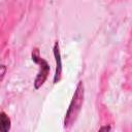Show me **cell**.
<instances>
[{
    "label": "cell",
    "mask_w": 132,
    "mask_h": 132,
    "mask_svg": "<svg viewBox=\"0 0 132 132\" xmlns=\"http://www.w3.org/2000/svg\"><path fill=\"white\" fill-rule=\"evenodd\" d=\"M99 130L100 131H109L110 130V127L109 126H104V127H101Z\"/></svg>",
    "instance_id": "cell-5"
},
{
    "label": "cell",
    "mask_w": 132,
    "mask_h": 132,
    "mask_svg": "<svg viewBox=\"0 0 132 132\" xmlns=\"http://www.w3.org/2000/svg\"><path fill=\"white\" fill-rule=\"evenodd\" d=\"M11 122H10V119L9 117L4 112V111H1L0 113V130L2 132H8L10 130V125Z\"/></svg>",
    "instance_id": "cell-4"
},
{
    "label": "cell",
    "mask_w": 132,
    "mask_h": 132,
    "mask_svg": "<svg viewBox=\"0 0 132 132\" xmlns=\"http://www.w3.org/2000/svg\"><path fill=\"white\" fill-rule=\"evenodd\" d=\"M31 58L35 63H37L39 65V72H38V74H37V76H36V78L34 80V88L36 90H38L43 86V84L45 82V80H46V78L48 76L50 65L44 59H42L40 57L38 48H34L33 50V52L31 54Z\"/></svg>",
    "instance_id": "cell-2"
},
{
    "label": "cell",
    "mask_w": 132,
    "mask_h": 132,
    "mask_svg": "<svg viewBox=\"0 0 132 132\" xmlns=\"http://www.w3.org/2000/svg\"><path fill=\"white\" fill-rule=\"evenodd\" d=\"M84 97H85V90H84V84L82 81H79L73 97L71 99V102L69 104V107L67 109V112L65 114V119H64V126L67 128L69 125H71V123L75 120L77 113L79 112L82 102H84Z\"/></svg>",
    "instance_id": "cell-1"
},
{
    "label": "cell",
    "mask_w": 132,
    "mask_h": 132,
    "mask_svg": "<svg viewBox=\"0 0 132 132\" xmlns=\"http://www.w3.org/2000/svg\"><path fill=\"white\" fill-rule=\"evenodd\" d=\"M53 53H54V58L56 62V69H55V74H54V84H57L61 79L62 75V59H61V53H60V47H59V42L56 41L53 47Z\"/></svg>",
    "instance_id": "cell-3"
},
{
    "label": "cell",
    "mask_w": 132,
    "mask_h": 132,
    "mask_svg": "<svg viewBox=\"0 0 132 132\" xmlns=\"http://www.w3.org/2000/svg\"><path fill=\"white\" fill-rule=\"evenodd\" d=\"M1 69H2V71H1V79H2L3 76H4V73H5V66L2 65V66H1Z\"/></svg>",
    "instance_id": "cell-6"
}]
</instances>
